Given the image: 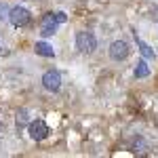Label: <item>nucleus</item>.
<instances>
[{
	"mask_svg": "<svg viewBox=\"0 0 158 158\" xmlns=\"http://www.w3.org/2000/svg\"><path fill=\"white\" fill-rule=\"evenodd\" d=\"M148 74H150V68H148V63L143 59L139 61L137 65H135V78H146Z\"/></svg>",
	"mask_w": 158,
	"mask_h": 158,
	"instance_id": "6e6552de",
	"label": "nucleus"
},
{
	"mask_svg": "<svg viewBox=\"0 0 158 158\" xmlns=\"http://www.w3.org/2000/svg\"><path fill=\"white\" fill-rule=\"evenodd\" d=\"M34 51H36L38 55H42V57H53L55 55V51L51 49V44H47V42H36Z\"/></svg>",
	"mask_w": 158,
	"mask_h": 158,
	"instance_id": "0eeeda50",
	"label": "nucleus"
},
{
	"mask_svg": "<svg viewBox=\"0 0 158 158\" xmlns=\"http://www.w3.org/2000/svg\"><path fill=\"white\" fill-rule=\"evenodd\" d=\"M27 131H30V137L34 141H42L49 135V127H47V122H42V120H34V122H30Z\"/></svg>",
	"mask_w": 158,
	"mask_h": 158,
	"instance_id": "20e7f679",
	"label": "nucleus"
},
{
	"mask_svg": "<svg viewBox=\"0 0 158 158\" xmlns=\"http://www.w3.org/2000/svg\"><path fill=\"white\" fill-rule=\"evenodd\" d=\"M6 6H4V4H0V19H4V17H9V15H6Z\"/></svg>",
	"mask_w": 158,
	"mask_h": 158,
	"instance_id": "f8f14e48",
	"label": "nucleus"
},
{
	"mask_svg": "<svg viewBox=\"0 0 158 158\" xmlns=\"http://www.w3.org/2000/svg\"><path fill=\"white\" fill-rule=\"evenodd\" d=\"M42 85H44V89L47 91H59L61 86V74L57 72V70H51V72H47L44 76H42Z\"/></svg>",
	"mask_w": 158,
	"mask_h": 158,
	"instance_id": "423d86ee",
	"label": "nucleus"
},
{
	"mask_svg": "<svg viewBox=\"0 0 158 158\" xmlns=\"http://www.w3.org/2000/svg\"><path fill=\"white\" fill-rule=\"evenodd\" d=\"M9 21L15 27H25V25L32 21V15L23 6H13V9H9Z\"/></svg>",
	"mask_w": 158,
	"mask_h": 158,
	"instance_id": "f257e3e1",
	"label": "nucleus"
},
{
	"mask_svg": "<svg viewBox=\"0 0 158 158\" xmlns=\"http://www.w3.org/2000/svg\"><path fill=\"white\" fill-rule=\"evenodd\" d=\"M135 42H137V47L141 49V55H143V57H148V59L152 57V59H154V51L150 49V47H148V44H146V42H143V40H139V38L135 36Z\"/></svg>",
	"mask_w": 158,
	"mask_h": 158,
	"instance_id": "1a4fd4ad",
	"label": "nucleus"
},
{
	"mask_svg": "<svg viewBox=\"0 0 158 158\" xmlns=\"http://www.w3.org/2000/svg\"><path fill=\"white\" fill-rule=\"evenodd\" d=\"M57 25H59L57 15H55V13H47V15L42 17V21H40V34H42V36H51V34H55Z\"/></svg>",
	"mask_w": 158,
	"mask_h": 158,
	"instance_id": "7ed1b4c3",
	"label": "nucleus"
},
{
	"mask_svg": "<svg viewBox=\"0 0 158 158\" xmlns=\"http://www.w3.org/2000/svg\"><path fill=\"white\" fill-rule=\"evenodd\" d=\"M129 53H131V49H129V44H127L124 40H116V42H112V47H110V57L114 61L127 59Z\"/></svg>",
	"mask_w": 158,
	"mask_h": 158,
	"instance_id": "39448f33",
	"label": "nucleus"
},
{
	"mask_svg": "<svg viewBox=\"0 0 158 158\" xmlns=\"http://www.w3.org/2000/svg\"><path fill=\"white\" fill-rule=\"evenodd\" d=\"M76 47L80 53H93V51L97 49V40L95 36L91 34V32H78V36H76Z\"/></svg>",
	"mask_w": 158,
	"mask_h": 158,
	"instance_id": "f03ea898",
	"label": "nucleus"
},
{
	"mask_svg": "<svg viewBox=\"0 0 158 158\" xmlns=\"http://www.w3.org/2000/svg\"><path fill=\"white\" fill-rule=\"evenodd\" d=\"M27 122V112L25 110H19V116H17V127H21Z\"/></svg>",
	"mask_w": 158,
	"mask_h": 158,
	"instance_id": "9b49d317",
	"label": "nucleus"
},
{
	"mask_svg": "<svg viewBox=\"0 0 158 158\" xmlns=\"http://www.w3.org/2000/svg\"><path fill=\"white\" fill-rule=\"evenodd\" d=\"M133 150H135V152H139V154H141V152L146 150V143H143V139H139V137H137V139L133 141Z\"/></svg>",
	"mask_w": 158,
	"mask_h": 158,
	"instance_id": "9d476101",
	"label": "nucleus"
}]
</instances>
